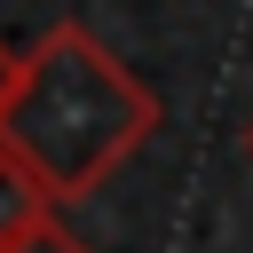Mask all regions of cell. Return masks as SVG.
Here are the masks:
<instances>
[{
    "label": "cell",
    "instance_id": "1",
    "mask_svg": "<svg viewBox=\"0 0 253 253\" xmlns=\"http://www.w3.org/2000/svg\"><path fill=\"white\" fill-rule=\"evenodd\" d=\"M150 134H158V95L87 24L63 16L24 47L16 95L0 111V150H16L55 198L103 190Z\"/></svg>",
    "mask_w": 253,
    "mask_h": 253
},
{
    "label": "cell",
    "instance_id": "2",
    "mask_svg": "<svg viewBox=\"0 0 253 253\" xmlns=\"http://www.w3.org/2000/svg\"><path fill=\"white\" fill-rule=\"evenodd\" d=\"M55 206H63V198H55V190H47L16 150H0V253H8V245H24L32 229H47V221H55Z\"/></svg>",
    "mask_w": 253,
    "mask_h": 253
},
{
    "label": "cell",
    "instance_id": "3",
    "mask_svg": "<svg viewBox=\"0 0 253 253\" xmlns=\"http://www.w3.org/2000/svg\"><path fill=\"white\" fill-rule=\"evenodd\" d=\"M8 253H87V245H79L63 221H47V229H32V237H24V245H8Z\"/></svg>",
    "mask_w": 253,
    "mask_h": 253
},
{
    "label": "cell",
    "instance_id": "4",
    "mask_svg": "<svg viewBox=\"0 0 253 253\" xmlns=\"http://www.w3.org/2000/svg\"><path fill=\"white\" fill-rule=\"evenodd\" d=\"M16 71H24V55L0 40V111H8V95H16Z\"/></svg>",
    "mask_w": 253,
    "mask_h": 253
},
{
    "label": "cell",
    "instance_id": "5",
    "mask_svg": "<svg viewBox=\"0 0 253 253\" xmlns=\"http://www.w3.org/2000/svg\"><path fill=\"white\" fill-rule=\"evenodd\" d=\"M245 158H253V126H245Z\"/></svg>",
    "mask_w": 253,
    "mask_h": 253
}]
</instances>
